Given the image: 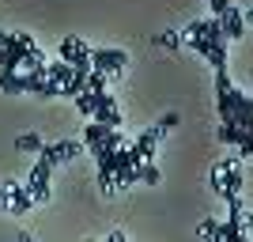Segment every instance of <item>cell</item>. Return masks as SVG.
I'll return each mask as SVG.
<instances>
[{"mask_svg": "<svg viewBox=\"0 0 253 242\" xmlns=\"http://www.w3.org/2000/svg\"><path fill=\"white\" fill-rule=\"evenodd\" d=\"M4 190H8V212H31L34 208V197L27 193V186L23 182H4Z\"/></svg>", "mask_w": 253, "mask_h": 242, "instance_id": "cell-11", "label": "cell"}, {"mask_svg": "<svg viewBox=\"0 0 253 242\" xmlns=\"http://www.w3.org/2000/svg\"><path fill=\"white\" fill-rule=\"evenodd\" d=\"M181 42L189 46L193 53H201V57L211 64V68H215V72H219V68H227V46H211V42H204L201 34H193V31L181 34Z\"/></svg>", "mask_w": 253, "mask_h": 242, "instance_id": "cell-4", "label": "cell"}, {"mask_svg": "<svg viewBox=\"0 0 253 242\" xmlns=\"http://www.w3.org/2000/svg\"><path fill=\"white\" fill-rule=\"evenodd\" d=\"M0 212H8V190H0Z\"/></svg>", "mask_w": 253, "mask_h": 242, "instance_id": "cell-25", "label": "cell"}, {"mask_svg": "<svg viewBox=\"0 0 253 242\" xmlns=\"http://www.w3.org/2000/svg\"><path fill=\"white\" fill-rule=\"evenodd\" d=\"M155 46H163V49H178V46H181V34L178 31H159L155 34Z\"/></svg>", "mask_w": 253, "mask_h": 242, "instance_id": "cell-19", "label": "cell"}, {"mask_svg": "<svg viewBox=\"0 0 253 242\" xmlns=\"http://www.w3.org/2000/svg\"><path fill=\"white\" fill-rule=\"evenodd\" d=\"M140 182H144V186H159V182H163L155 163H140Z\"/></svg>", "mask_w": 253, "mask_h": 242, "instance_id": "cell-18", "label": "cell"}, {"mask_svg": "<svg viewBox=\"0 0 253 242\" xmlns=\"http://www.w3.org/2000/svg\"><path fill=\"white\" fill-rule=\"evenodd\" d=\"M197 235H201V239H208V242H211V239H215V235H219V220H204L201 227H197Z\"/></svg>", "mask_w": 253, "mask_h": 242, "instance_id": "cell-22", "label": "cell"}, {"mask_svg": "<svg viewBox=\"0 0 253 242\" xmlns=\"http://www.w3.org/2000/svg\"><path fill=\"white\" fill-rule=\"evenodd\" d=\"M242 19H246V23H253V8H250V11H246V15H242Z\"/></svg>", "mask_w": 253, "mask_h": 242, "instance_id": "cell-27", "label": "cell"}, {"mask_svg": "<svg viewBox=\"0 0 253 242\" xmlns=\"http://www.w3.org/2000/svg\"><path fill=\"white\" fill-rule=\"evenodd\" d=\"M42 64H45V53L38 49V46H34V49L27 53V57H23V72H38Z\"/></svg>", "mask_w": 253, "mask_h": 242, "instance_id": "cell-17", "label": "cell"}, {"mask_svg": "<svg viewBox=\"0 0 253 242\" xmlns=\"http://www.w3.org/2000/svg\"><path fill=\"white\" fill-rule=\"evenodd\" d=\"M76 110L84 117H91V110H95V91H84V95H76Z\"/></svg>", "mask_w": 253, "mask_h": 242, "instance_id": "cell-20", "label": "cell"}, {"mask_svg": "<svg viewBox=\"0 0 253 242\" xmlns=\"http://www.w3.org/2000/svg\"><path fill=\"white\" fill-rule=\"evenodd\" d=\"M215 140L238 147V155H242V159L253 155V98L246 95V91H238V87L231 91V114L219 121Z\"/></svg>", "mask_w": 253, "mask_h": 242, "instance_id": "cell-1", "label": "cell"}, {"mask_svg": "<svg viewBox=\"0 0 253 242\" xmlns=\"http://www.w3.org/2000/svg\"><path fill=\"white\" fill-rule=\"evenodd\" d=\"M91 117H95L98 125H106V129H121V125H125V117H121V110H117V102H114L110 91H98V95H95V110H91Z\"/></svg>", "mask_w": 253, "mask_h": 242, "instance_id": "cell-7", "label": "cell"}, {"mask_svg": "<svg viewBox=\"0 0 253 242\" xmlns=\"http://www.w3.org/2000/svg\"><path fill=\"white\" fill-rule=\"evenodd\" d=\"M219 27H223V38H227V42H231V38H242V34H246V19H242V11L231 4V8L219 15Z\"/></svg>", "mask_w": 253, "mask_h": 242, "instance_id": "cell-12", "label": "cell"}, {"mask_svg": "<svg viewBox=\"0 0 253 242\" xmlns=\"http://www.w3.org/2000/svg\"><path fill=\"white\" fill-rule=\"evenodd\" d=\"M84 242H91V239H84Z\"/></svg>", "mask_w": 253, "mask_h": 242, "instance_id": "cell-29", "label": "cell"}, {"mask_svg": "<svg viewBox=\"0 0 253 242\" xmlns=\"http://www.w3.org/2000/svg\"><path fill=\"white\" fill-rule=\"evenodd\" d=\"M34 49V34L0 31V72H23V57Z\"/></svg>", "mask_w": 253, "mask_h": 242, "instance_id": "cell-2", "label": "cell"}, {"mask_svg": "<svg viewBox=\"0 0 253 242\" xmlns=\"http://www.w3.org/2000/svg\"><path fill=\"white\" fill-rule=\"evenodd\" d=\"M242 186H246L242 167H238V163H223V174H219V182H215L211 190L227 200V197H238V193H242Z\"/></svg>", "mask_w": 253, "mask_h": 242, "instance_id": "cell-8", "label": "cell"}, {"mask_svg": "<svg viewBox=\"0 0 253 242\" xmlns=\"http://www.w3.org/2000/svg\"><path fill=\"white\" fill-rule=\"evenodd\" d=\"M49 174H53V163L38 155V163H34V170H31V178L23 182V186H27V193L34 197V204L49 200V193H53V190H49Z\"/></svg>", "mask_w": 253, "mask_h": 242, "instance_id": "cell-5", "label": "cell"}, {"mask_svg": "<svg viewBox=\"0 0 253 242\" xmlns=\"http://www.w3.org/2000/svg\"><path fill=\"white\" fill-rule=\"evenodd\" d=\"M0 91L4 95H23L27 91V72H0Z\"/></svg>", "mask_w": 253, "mask_h": 242, "instance_id": "cell-13", "label": "cell"}, {"mask_svg": "<svg viewBox=\"0 0 253 242\" xmlns=\"http://www.w3.org/2000/svg\"><path fill=\"white\" fill-rule=\"evenodd\" d=\"M159 140H163V133H159L155 125L151 129H144V133H140L136 140H132V151H136V159L140 163H155V144Z\"/></svg>", "mask_w": 253, "mask_h": 242, "instance_id": "cell-10", "label": "cell"}, {"mask_svg": "<svg viewBox=\"0 0 253 242\" xmlns=\"http://www.w3.org/2000/svg\"><path fill=\"white\" fill-rule=\"evenodd\" d=\"M242 223H246V227H253V216H250V212H242Z\"/></svg>", "mask_w": 253, "mask_h": 242, "instance_id": "cell-26", "label": "cell"}, {"mask_svg": "<svg viewBox=\"0 0 253 242\" xmlns=\"http://www.w3.org/2000/svg\"><path fill=\"white\" fill-rule=\"evenodd\" d=\"M80 151H84L80 140H57V144H45L42 147V159H49L53 167H64V163H72Z\"/></svg>", "mask_w": 253, "mask_h": 242, "instance_id": "cell-9", "label": "cell"}, {"mask_svg": "<svg viewBox=\"0 0 253 242\" xmlns=\"http://www.w3.org/2000/svg\"><path fill=\"white\" fill-rule=\"evenodd\" d=\"M110 133H114V129H106V125H98V121H91V125L84 129V144H87V147H95L98 140H106Z\"/></svg>", "mask_w": 253, "mask_h": 242, "instance_id": "cell-16", "label": "cell"}, {"mask_svg": "<svg viewBox=\"0 0 253 242\" xmlns=\"http://www.w3.org/2000/svg\"><path fill=\"white\" fill-rule=\"evenodd\" d=\"M117 147H125V137H121V129H114V133H110V137L106 140H98L95 147H91V155H110V151H117Z\"/></svg>", "mask_w": 253, "mask_h": 242, "instance_id": "cell-14", "label": "cell"}, {"mask_svg": "<svg viewBox=\"0 0 253 242\" xmlns=\"http://www.w3.org/2000/svg\"><path fill=\"white\" fill-rule=\"evenodd\" d=\"M178 121H181V117L178 114H163V117H159V133H170V129H178Z\"/></svg>", "mask_w": 253, "mask_h": 242, "instance_id": "cell-23", "label": "cell"}, {"mask_svg": "<svg viewBox=\"0 0 253 242\" xmlns=\"http://www.w3.org/2000/svg\"><path fill=\"white\" fill-rule=\"evenodd\" d=\"M61 61L68 64V68H76V72H91V46L84 42V38H76V34H68V38H61Z\"/></svg>", "mask_w": 253, "mask_h": 242, "instance_id": "cell-3", "label": "cell"}, {"mask_svg": "<svg viewBox=\"0 0 253 242\" xmlns=\"http://www.w3.org/2000/svg\"><path fill=\"white\" fill-rule=\"evenodd\" d=\"M208 8H211V19H219L223 11L231 8V0H208Z\"/></svg>", "mask_w": 253, "mask_h": 242, "instance_id": "cell-24", "label": "cell"}, {"mask_svg": "<svg viewBox=\"0 0 253 242\" xmlns=\"http://www.w3.org/2000/svg\"><path fill=\"white\" fill-rule=\"evenodd\" d=\"M128 64V53L125 49H91V68L102 76H121Z\"/></svg>", "mask_w": 253, "mask_h": 242, "instance_id": "cell-6", "label": "cell"}, {"mask_svg": "<svg viewBox=\"0 0 253 242\" xmlns=\"http://www.w3.org/2000/svg\"><path fill=\"white\" fill-rule=\"evenodd\" d=\"M19 242H34V239H31V235H19Z\"/></svg>", "mask_w": 253, "mask_h": 242, "instance_id": "cell-28", "label": "cell"}, {"mask_svg": "<svg viewBox=\"0 0 253 242\" xmlns=\"http://www.w3.org/2000/svg\"><path fill=\"white\" fill-rule=\"evenodd\" d=\"M45 140L38 137V133H23V137H15V151H34V155H42Z\"/></svg>", "mask_w": 253, "mask_h": 242, "instance_id": "cell-15", "label": "cell"}, {"mask_svg": "<svg viewBox=\"0 0 253 242\" xmlns=\"http://www.w3.org/2000/svg\"><path fill=\"white\" fill-rule=\"evenodd\" d=\"M87 91H95V95H98V91H106V76L91 68V72H87Z\"/></svg>", "mask_w": 253, "mask_h": 242, "instance_id": "cell-21", "label": "cell"}]
</instances>
